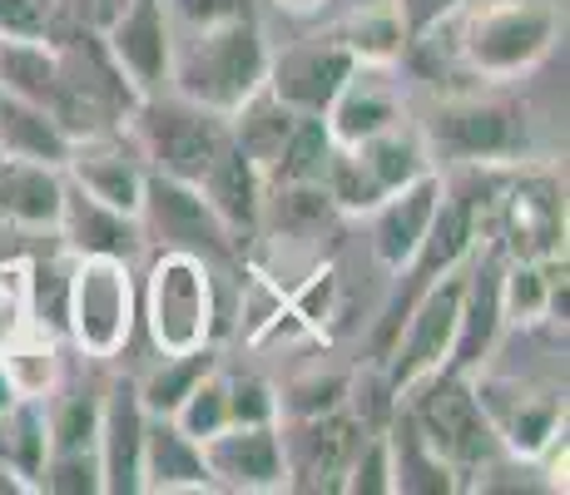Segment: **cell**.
Instances as JSON below:
<instances>
[{
    "label": "cell",
    "mask_w": 570,
    "mask_h": 495,
    "mask_svg": "<svg viewBox=\"0 0 570 495\" xmlns=\"http://www.w3.org/2000/svg\"><path fill=\"white\" fill-rule=\"evenodd\" d=\"M268 40H263L254 10L224 20H199V26H174V55H169V85L174 95L234 115L248 95L268 80Z\"/></svg>",
    "instance_id": "obj_1"
},
{
    "label": "cell",
    "mask_w": 570,
    "mask_h": 495,
    "mask_svg": "<svg viewBox=\"0 0 570 495\" xmlns=\"http://www.w3.org/2000/svg\"><path fill=\"white\" fill-rule=\"evenodd\" d=\"M442 26L452 30V55L487 85L531 75L561 36L551 0H466Z\"/></svg>",
    "instance_id": "obj_2"
},
{
    "label": "cell",
    "mask_w": 570,
    "mask_h": 495,
    "mask_svg": "<svg viewBox=\"0 0 570 495\" xmlns=\"http://www.w3.org/2000/svg\"><path fill=\"white\" fill-rule=\"evenodd\" d=\"M125 129H135V149L149 164V174L199 184L208 174V164H214V154L228 139V115H214V109L194 105L184 95L155 90L135 105Z\"/></svg>",
    "instance_id": "obj_3"
},
{
    "label": "cell",
    "mask_w": 570,
    "mask_h": 495,
    "mask_svg": "<svg viewBox=\"0 0 570 495\" xmlns=\"http://www.w3.org/2000/svg\"><path fill=\"white\" fill-rule=\"evenodd\" d=\"M422 139L436 159L491 169V164H521L531 149V119L507 95H452L432 109Z\"/></svg>",
    "instance_id": "obj_4"
},
{
    "label": "cell",
    "mask_w": 570,
    "mask_h": 495,
    "mask_svg": "<svg viewBox=\"0 0 570 495\" xmlns=\"http://www.w3.org/2000/svg\"><path fill=\"white\" fill-rule=\"evenodd\" d=\"M397 402L407 406L416 432H422L426 446H432L436 456L456 471V481H462V486H466V476H476L491 456H501L497 432H491L487 412H481L476 392H471V377H456V372H432V377L412 382Z\"/></svg>",
    "instance_id": "obj_5"
},
{
    "label": "cell",
    "mask_w": 570,
    "mask_h": 495,
    "mask_svg": "<svg viewBox=\"0 0 570 495\" xmlns=\"http://www.w3.org/2000/svg\"><path fill=\"white\" fill-rule=\"evenodd\" d=\"M145 323H149V343L159 352H194L214 343L218 333L214 263L184 248H159L145 283Z\"/></svg>",
    "instance_id": "obj_6"
},
{
    "label": "cell",
    "mask_w": 570,
    "mask_h": 495,
    "mask_svg": "<svg viewBox=\"0 0 570 495\" xmlns=\"http://www.w3.org/2000/svg\"><path fill=\"white\" fill-rule=\"evenodd\" d=\"M135 273L119 258H75L70 268V313H65V337L90 362L119 357L135 333Z\"/></svg>",
    "instance_id": "obj_7"
},
{
    "label": "cell",
    "mask_w": 570,
    "mask_h": 495,
    "mask_svg": "<svg viewBox=\"0 0 570 495\" xmlns=\"http://www.w3.org/2000/svg\"><path fill=\"white\" fill-rule=\"evenodd\" d=\"M462 288H466V263L442 273V278H432L412 297L407 317H402V327H397V343L387 352V372H382L397 396L407 392L412 382L446 367L452 337H456V313H462Z\"/></svg>",
    "instance_id": "obj_8"
},
{
    "label": "cell",
    "mask_w": 570,
    "mask_h": 495,
    "mask_svg": "<svg viewBox=\"0 0 570 495\" xmlns=\"http://www.w3.org/2000/svg\"><path fill=\"white\" fill-rule=\"evenodd\" d=\"M471 392H476L481 412H487L497 446L507 456L521 461H541L551 446H561L566 432V396L556 387H535L521 377H487V372H471Z\"/></svg>",
    "instance_id": "obj_9"
},
{
    "label": "cell",
    "mask_w": 570,
    "mask_h": 495,
    "mask_svg": "<svg viewBox=\"0 0 570 495\" xmlns=\"http://www.w3.org/2000/svg\"><path fill=\"white\" fill-rule=\"evenodd\" d=\"M135 218H139L145 244H155V248H184V253H199L208 263L238 258L234 234L218 224V214L208 208L199 184H179V179H164V174H149Z\"/></svg>",
    "instance_id": "obj_10"
},
{
    "label": "cell",
    "mask_w": 570,
    "mask_h": 495,
    "mask_svg": "<svg viewBox=\"0 0 570 495\" xmlns=\"http://www.w3.org/2000/svg\"><path fill=\"white\" fill-rule=\"evenodd\" d=\"M491 234L501 258L546 263L566 253V194L551 174H521L491 198Z\"/></svg>",
    "instance_id": "obj_11"
},
{
    "label": "cell",
    "mask_w": 570,
    "mask_h": 495,
    "mask_svg": "<svg viewBox=\"0 0 570 495\" xmlns=\"http://www.w3.org/2000/svg\"><path fill=\"white\" fill-rule=\"evenodd\" d=\"M283 461H288V491H343L353 451L367 436L347 406L323 416H278Z\"/></svg>",
    "instance_id": "obj_12"
},
{
    "label": "cell",
    "mask_w": 570,
    "mask_h": 495,
    "mask_svg": "<svg viewBox=\"0 0 570 495\" xmlns=\"http://www.w3.org/2000/svg\"><path fill=\"white\" fill-rule=\"evenodd\" d=\"M353 70H357L353 50L343 46L337 30H327V36L293 40V46H283L278 55H268V80H263V90L278 95L283 105L298 109V115H323Z\"/></svg>",
    "instance_id": "obj_13"
},
{
    "label": "cell",
    "mask_w": 570,
    "mask_h": 495,
    "mask_svg": "<svg viewBox=\"0 0 570 495\" xmlns=\"http://www.w3.org/2000/svg\"><path fill=\"white\" fill-rule=\"evenodd\" d=\"M105 55L115 70L135 85L139 95H155L169 85V55H174V20L164 0H125L115 20L100 30Z\"/></svg>",
    "instance_id": "obj_14"
},
{
    "label": "cell",
    "mask_w": 570,
    "mask_h": 495,
    "mask_svg": "<svg viewBox=\"0 0 570 495\" xmlns=\"http://www.w3.org/2000/svg\"><path fill=\"white\" fill-rule=\"evenodd\" d=\"M208 481L224 491H288V461H283V436L278 422L263 426H238L228 422L224 432H214L208 442H199Z\"/></svg>",
    "instance_id": "obj_15"
},
{
    "label": "cell",
    "mask_w": 570,
    "mask_h": 495,
    "mask_svg": "<svg viewBox=\"0 0 570 495\" xmlns=\"http://www.w3.org/2000/svg\"><path fill=\"white\" fill-rule=\"evenodd\" d=\"M145 426H149V406H145V396H139V382H115V387L100 392L95 456H100V491L105 495H135L139 491Z\"/></svg>",
    "instance_id": "obj_16"
},
{
    "label": "cell",
    "mask_w": 570,
    "mask_h": 495,
    "mask_svg": "<svg viewBox=\"0 0 570 495\" xmlns=\"http://www.w3.org/2000/svg\"><path fill=\"white\" fill-rule=\"evenodd\" d=\"M402 119H407V109H402V95L392 85V65H357L343 80V90L333 95V105L323 109L327 139L337 149L363 145V139L402 125Z\"/></svg>",
    "instance_id": "obj_17"
},
{
    "label": "cell",
    "mask_w": 570,
    "mask_h": 495,
    "mask_svg": "<svg viewBox=\"0 0 570 495\" xmlns=\"http://www.w3.org/2000/svg\"><path fill=\"white\" fill-rule=\"evenodd\" d=\"M60 248L70 258H119L135 263L139 248H145V234H139L135 214H119V208L100 204L95 194H85L80 184L65 179V204H60Z\"/></svg>",
    "instance_id": "obj_18"
},
{
    "label": "cell",
    "mask_w": 570,
    "mask_h": 495,
    "mask_svg": "<svg viewBox=\"0 0 570 495\" xmlns=\"http://www.w3.org/2000/svg\"><path fill=\"white\" fill-rule=\"evenodd\" d=\"M442 189H446V179L436 169H426L372 208V253H377V263L387 273H402L412 263V253L422 248L436 204H442Z\"/></svg>",
    "instance_id": "obj_19"
},
{
    "label": "cell",
    "mask_w": 570,
    "mask_h": 495,
    "mask_svg": "<svg viewBox=\"0 0 570 495\" xmlns=\"http://www.w3.org/2000/svg\"><path fill=\"white\" fill-rule=\"evenodd\" d=\"M497 278H501V253L487 248L476 263L466 268V288H462V313H456V337H452V357L442 372L471 377L476 367H487V357L497 352L501 333V303H497Z\"/></svg>",
    "instance_id": "obj_20"
},
{
    "label": "cell",
    "mask_w": 570,
    "mask_h": 495,
    "mask_svg": "<svg viewBox=\"0 0 570 495\" xmlns=\"http://www.w3.org/2000/svg\"><path fill=\"white\" fill-rule=\"evenodd\" d=\"M65 179L80 184V189L95 194L100 204L119 208V214H139L149 164L139 159V149L119 145V135H100V139H80V145H70Z\"/></svg>",
    "instance_id": "obj_21"
},
{
    "label": "cell",
    "mask_w": 570,
    "mask_h": 495,
    "mask_svg": "<svg viewBox=\"0 0 570 495\" xmlns=\"http://www.w3.org/2000/svg\"><path fill=\"white\" fill-rule=\"evenodd\" d=\"M263 189H268L263 169L234 145V139H224V149L214 154L208 174L199 179V194L208 198V208L218 214V224L234 234L238 248H244L248 238L263 228Z\"/></svg>",
    "instance_id": "obj_22"
},
{
    "label": "cell",
    "mask_w": 570,
    "mask_h": 495,
    "mask_svg": "<svg viewBox=\"0 0 570 495\" xmlns=\"http://www.w3.org/2000/svg\"><path fill=\"white\" fill-rule=\"evenodd\" d=\"M65 204V169L36 159H0V224L55 234Z\"/></svg>",
    "instance_id": "obj_23"
},
{
    "label": "cell",
    "mask_w": 570,
    "mask_h": 495,
    "mask_svg": "<svg viewBox=\"0 0 570 495\" xmlns=\"http://www.w3.org/2000/svg\"><path fill=\"white\" fill-rule=\"evenodd\" d=\"M139 491H214L204 466V451L194 436H184L169 416H149L145 456H139Z\"/></svg>",
    "instance_id": "obj_24"
},
{
    "label": "cell",
    "mask_w": 570,
    "mask_h": 495,
    "mask_svg": "<svg viewBox=\"0 0 570 495\" xmlns=\"http://www.w3.org/2000/svg\"><path fill=\"white\" fill-rule=\"evenodd\" d=\"M0 372H6L16 402H50L60 392V337L46 327L20 317L6 337H0Z\"/></svg>",
    "instance_id": "obj_25"
},
{
    "label": "cell",
    "mask_w": 570,
    "mask_h": 495,
    "mask_svg": "<svg viewBox=\"0 0 570 495\" xmlns=\"http://www.w3.org/2000/svg\"><path fill=\"white\" fill-rule=\"evenodd\" d=\"M387 451H392V495H452L462 491L456 471L426 446V436L416 432V422L407 416V406H392L387 416Z\"/></svg>",
    "instance_id": "obj_26"
},
{
    "label": "cell",
    "mask_w": 570,
    "mask_h": 495,
    "mask_svg": "<svg viewBox=\"0 0 570 495\" xmlns=\"http://www.w3.org/2000/svg\"><path fill=\"white\" fill-rule=\"evenodd\" d=\"M0 159H36V164L65 169L70 135L55 125V115L46 105L0 90Z\"/></svg>",
    "instance_id": "obj_27"
},
{
    "label": "cell",
    "mask_w": 570,
    "mask_h": 495,
    "mask_svg": "<svg viewBox=\"0 0 570 495\" xmlns=\"http://www.w3.org/2000/svg\"><path fill=\"white\" fill-rule=\"evenodd\" d=\"M293 125H298V109H288L278 95L258 90L228 115V139H234V145L263 169V179H268V169L278 164L283 145H288Z\"/></svg>",
    "instance_id": "obj_28"
},
{
    "label": "cell",
    "mask_w": 570,
    "mask_h": 495,
    "mask_svg": "<svg viewBox=\"0 0 570 495\" xmlns=\"http://www.w3.org/2000/svg\"><path fill=\"white\" fill-rule=\"evenodd\" d=\"M353 154L363 159V169L372 174V184L382 189V198H387L392 189H402V184H412L416 174L432 169V149H426L422 129H412L407 119L392 129H382V135L363 139V145H353Z\"/></svg>",
    "instance_id": "obj_29"
},
{
    "label": "cell",
    "mask_w": 570,
    "mask_h": 495,
    "mask_svg": "<svg viewBox=\"0 0 570 495\" xmlns=\"http://www.w3.org/2000/svg\"><path fill=\"white\" fill-rule=\"evenodd\" d=\"M0 90L36 99L50 109L55 90H60V46L46 40H0Z\"/></svg>",
    "instance_id": "obj_30"
},
{
    "label": "cell",
    "mask_w": 570,
    "mask_h": 495,
    "mask_svg": "<svg viewBox=\"0 0 570 495\" xmlns=\"http://www.w3.org/2000/svg\"><path fill=\"white\" fill-rule=\"evenodd\" d=\"M263 218L278 238H317L337 218V204L323 184H268L263 189Z\"/></svg>",
    "instance_id": "obj_31"
},
{
    "label": "cell",
    "mask_w": 570,
    "mask_h": 495,
    "mask_svg": "<svg viewBox=\"0 0 570 495\" xmlns=\"http://www.w3.org/2000/svg\"><path fill=\"white\" fill-rule=\"evenodd\" d=\"M70 253H50V258L26 263V278H20V307H26V323L46 327V333L65 337V313H70Z\"/></svg>",
    "instance_id": "obj_32"
},
{
    "label": "cell",
    "mask_w": 570,
    "mask_h": 495,
    "mask_svg": "<svg viewBox=\"0 0 570 495\" xmlns=\"http://www.w3.org/2000/svg\"><path fill=\"white\" fill-rule=\"evenodd\" d=\"M214 367H218L214 343H204V347H194V352H164L159 367L149 372L145 382H139V396H145L149 416H169L174 406H179L184 396L199 387V382H204Z\"/></svg>",
    "instance_id": "obj_33"
},
{
    "label": "cell",
    "mask_w": 570,
    "mask_h": 495,
    "mask_svg": "<svg viewBox=\"0 0 570 495\" xmlns=\"http://www.w3.org/2000/svg\"><path fill=\"white\" fill-rule=\"evenodd\" d=\"M327 154H333V139H327L323 115H298L278 164L268 169V184H323Z\"/></svg>",
    "instance_id": "obj_34"
},
{
    "label": "cell",
    "mask_w": 570,
    "mask_h": 495,
    "mask_svg": "<svg viewBox=\"0 0 570 495\" xmlns=\"http://www.w3.org/2000/svg\"><path fill=\"white\" fill-rule=\"evenodd\" d=\"M343 46L353 50V60L357 65H397L402 60V50L412 46L407 40V30H402V20H397V10L392 6H382V10H367V16H353L343 30Z\"/></svg>",
    "instance_id": "obj_35"
},
{
    "label": "cell",
    "mask_w": 570,
    "mask_h": 495,
    "mask_svg": "<svg viewBox=\"0 0 570 495\" xmlns=\"http://www.w3.org/2000/svg\"><path fill=\"white\" fill-rule=\"evenodd\" d=\"M46 412V436L50 451H95V432H100V392H65L60 402L50 396Z\"/></svg>",
    "instance_id": "obj_36"
},
{
    "label": "cell",
    "mask_w": 570,
    "mask_h": 495,
    "mask_svg": "<svg viewBox=\"0 0 570 495\" xmlns=\"http://www.w3.org/2000/svg\"><path fill=\"white\" fill-rule=\"evenodd\" d=\"M169 422L179 426L184 436H194V442H208L214 432H224L228 426V387H224V372H208V377L184 396L179 406L169 412Z\"/></svg>",
    "instance_id": "obj_37"
},
{
    "label": "cell",
    "mask_w": 570,
    "mask_h": 495,
    "mask_svg": "<svg viewBox=\"0 0 570 495\" xmlns=\"http://www.w3.org/2000/svg\"><path fill=\"white\" fill-rule=\"evenodd\" d=\"M347 387H353V377H343V372H308V377H298L288 392H278V416L337 412V406L347 402Z\"/></svg>",
    "instance_id": "obj_38"
},
{
    "label": "cell",
    "mask_w": 570,
    "mask_h": 495,
    "mask_svg": "<svg viewBox=\"0 0 570 495\" xmlns=\"http://www.w3.org/2000/svg\"><path fill=\"white\" fill-rule=\"evenodd\" d=\"M36 491L55 495H100V456L95 451H50Z\"/></svg>",
    "instance_id": "obj_39"
},
{
    "label": "cell",
    "mask_w": 570,
    "mask_h": 495,
    "mask_svg": "<svg viewBox=\"0 0 570 495\" xmlns=\"http://www.w3.org/2000/svg\"><path fill=\"white\" fill-rule=\"evenodd\" d=\"M343 491L353 495H392V451H387V432H367L353 451V466L343 476Z\"/></svg>",
    "instance_id": "obj_40"
},
{
    "label": "cell",
    "mask_w": 570,
    "mask_h": 495,
    "mask_svg": "<svg viewBox=\"0 0 570 495\" xmlns=\"http://www.w3.org/2000/svg\"><path fill=\"white\" fill-rule=\"evenodd\" d=\"M224 387H228V422L238 426L278 422V387H268L263 377L244 372V377H224Z\"/></svg>",
    "instance_id": "obj_41"
},
{
    "label": "cell",
    "mask_w": 570,
    "mask_h": 495,
    "mask_svg": "<svg viewBox=\"0 0 570 495\" xmlns=\"http://www.w3.org/2000/svg\"><path fill=\"white\" fill-rule=\"evenodd\" d=\"M333 297H337V273L333 268H317L303 288L288 293V307L303 323V333H323V323L333 317Z\"/></svg>",
    "instance_id": "obj_42"
},
{
    "label": "cell",
    "mask_w": 570,
    "mask_h": 495,
    "mask_svg": "<svg viewBox=\"0 0 570 495\" xmlns=\"http://www.w3.org/2000/svg\"><path fill=\"white\" fill-rule=\"evenodd\" d=\"M55 30V0H0V40H46Z\"/></svg>",
    "instance_id": "obj_43"
},
{
    "label": "cell",
    "mask_w": 570,
    "mask_h": 495,
    "mask_svg": "<svg viewBox=\"0 0 570 495\" xmlns=\"http://www.w3.org/2000/svg\"><path fill=\"white\" fill-rule=\"evenodd\" d=\"M392 10H397L402 30H407V40H426L436 26H442L452 10H462L466 0H387Z\"/></svg>",
    "instance_id": "obj_44"
},
{
    "label": "cell",
    "mask_w": 570,
    "mask_h": 495,
    "mask_svg": "<svg viewBox=\"0 0 570 495\" xmlns=\"http://www.w3.org/2000/svg\"><path fill=\"white\" fill-rule=\"evenodd\" d=\"M164 6H169V20H179V26H199V20H224V16L254 10L248 0H164Z\"/></svg>",
    "instance_id": "obj_45"
},
{
    "label": "cell",
    "mask_w": 570,
    "mask_h": 495,
    "mask_svg": "<svg viewBox=\"0 0 570 495\" xmlns=\"http://www.w3.org/2000/svg\"><path fill=\"white\" fill-rule=\"evenodd\" d=\"M26 491H36L20 471H10V466H0V495H26Z\"/></svg>",
    "instance_id": "obj_46"
},
{
    "label": "cell",
    "mask_w": 570,
    "mask_h": 495,
    "mask_svg": "<svg viewBox=\"0 0 570 495\" xmlns=\"http://www.w3.org/2000/svg\"><path fill=\"white\" fill-rule=\"evenodd\" d=\"M273 6H278L283 16H317L327 0H273Z\"/></svg>",
    "instance_id": "obj_47"
},
{
    "label": "cell",
    "mask_w": 570,
    "mask_h": 495,
    "mask_svg": "<svg viewBox=\"0 0 570 495\" xmlns=\"http://www.w3.org/2000/svg\"><path fill=\"white\" fill-rule=\"evenodd\" d=\"M10 406H16V392H10L6 372H0V412H10Z\"/></svg>",
    "instance_id": "obj_48"
},
{
    "label": "cell",
    "mask_w": 570,
    "mask_h": 495,
    "mask_svg": "<svg viewBox=\"0 0 570 495\" xmlns=\"http://www.w3.org/2000/svg\"><path fill=\"white\" fill-rule=\"evenodd\" d=\"M0 303H6V268H0Z\"/></svg>",
    "instance_id": "obj_49"
}]
</instances>
